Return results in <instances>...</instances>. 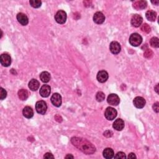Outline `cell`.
Instances as JSON below:
<instances>
[{
    "label": "cell",
    "mask_w": 159,
    "mask_h": 159,
    "mask_svg": "<svg viewBox=\"0 0 159 159\" xmlns=\"http://www.w3.org/2000/svg\"><path fill=\"white\" fill-rule=\"evenodd\" d=\"M141 30L143 32H145V33H149L151 29H150V27L147 24H143L141 26Z\"/></svg>",
    "instance_id": "obj_27"
},
{
    "label": "cell",
    "mask_w": 159,
    "mask_h": 159,
    "mask_svg": "<svg viewBox=\"0 0 159 159\" xmlns=\"http://www.w3.org/2000/svg\"><path fill=\"white\" fill-rule=\"evenodd\" d=\"M144 56L147 59L151 58L153 56V52L150 49H149V48H147V49H146L145 50Z\"/></svg>",
    "instance_id": "obj_28"
},
{
    "label": "cell",
    "mask_w": 159,
    "mask_h": 159,
    "mask_svg": "<svg viewBox=\"0 0 159 159\" xmlns=\"http://www.w3.org/2000/svg\"><path fill=\"white\" fill-rule=\"evenodd\" d=\"M150 46H151L152 47L158 48L159 47L158 39L157 38H156V37L152 38L151 39H150Z\"/></svg>",
    "instance_id": "obj_24"
},
{
    "label": "cell",
    "mask_w": 159,
    "mask_h": 159,
    "mask_svg": "<svg viewBox=\"0 0 159 159\" xmlns=\"http://www.w3.org/2000/svg\"><path fill=\"white\" fill-rule=\"evenodd\" d=\"M50 100L52 104L56 107H60L62 104V96L57 93H55L52 95Z\"/></svg>",
    "instance_id": "obj_6"
},
{
    "label": "cell",
    "mask_w": 159,
    "mask_h": 159,
    "mask_svg": "<svg viewBox=\"0 0 159 159\" xmlns=\"http://www.w3.org/2000/svg\"><path fill=\"white\" fill-rule=\"evenodd\" d=\"M105 117L109 121H112L115 119L117 116V111L112 107H108L106 108L104 113Z\"/></svg>",
    "instance_id": "obj_4"
},
{
    "label": "cell",
    "mask_w": 159,
    "mask_h": 159,
    "mask_svg": "<svg viewBox=\"0 0 159 159\" xmlns=\"http://www.w3.org/2000/svg\"><path fill=\"white\" fill-rule=\"evenodd\" d=\"M50 74L47 72H43L40 74V79L44 83H48L50 80Z\"/></svg>",
    "instance_id": "obj_22"
},
{
    "label": "cell",
    "mask_w": 159,
    "mask_h": 159,
    "mask_svg": "<svg viewBox=\"0 0 159 159\" xmlns=\"http://www.w3.org/2000/svg\"><path fill=\"white\" fill-rule=\"evenodd\" d=\"M93 21L98 24H103L105 21V16L101 12H96L93 16Z\"/></svg>",
    "instance_id": "obj_14"
},
{
    "label": "cell",
    "mask_w": 159,
    "mask_h": 159,
    "mask_svg": "<svg viewBox=\"0 0 159 159\" xmlns=\"http://www.w3.org/2000/svg\"><path fill=\"white\" fill-rule=\"evenodd\" d=\"M142 21H143V19L139 14L133 15L131 18V24L133 27H139L140 26H141Z\"/></svg>",
    "instance_id": "obj_10"
},
{
    "label": "cell",
    "mask_w": 159,
    "mask_h": 159,
    "mask_svg": "<svg viewBox=\"0 0 159 159\" xmlns=\"http://www.w3.org/2000/svg\"><path fill=\"white\" fill-rule=\"evenodd\" d=\"M158 85H157V86L156 87V88H156V91L157 93H158Z\"/></svg>",
    "instance_id": "obj_37"
},
{
    "label": "cell",
    "mask_w": 159,
    "mask_h": 159,
    "mask_svg": "<svg viewBox=\"0 0 159 159\" xmlns=\"http://www.w3.org/2000/svg\"><path fill=\"white\" fill-rule=\"evenodd\" d=\"M113 128L116 130H122L124 128V122L123 119H117L115 122H114L113 125Z\"/></svg>",
    "instance_id": "obj_17"
},
{
    "label": "cell",
    "mask_w": 159,
    "mask_h": 159,
    "mask_svg": "<svg viewBox=\"0 0 159 159\" xmlns=\"http://www.w3.org/2000/svg\"><path fill=\"white\" fill-rule=\"evenodd\" d=\"M71 142L76 148L87 155L93 154L96 151L95 147L85 139L73 137L72 138Z\"/></svg>",
    "instance_id": "obj_1"
},
{
    "label": "cell",
    "mask_w": 159,
    "mask_h": 159,
    "mask_svg": "<svg viewBox=\"0 0 159 159\" xmlns=\"http://www.w3.org/2000/svg\"><path fill=\"white\" fill-rule=\"evenodd\" d=\"M109 49H110V51H111V53H113V54H119L121 50V45L119 44V42H117L116 41H113L110 44Z\"/></svg>",
    "instance_id": "obj_12"
},
{
    "label": "cell",
    "mask_w": 159,
    "mask_h": 159,
    "mask_svg": "<svg viewBox=\"0 0 159 159\" xmlns=\"http://www.w3.org/2000/svg\"><path fill=\"white\" fill-rule=\"evenodd\" d=\"M18 95L19 98L23 101L26 100L27 99L28 96H29L28 95L27 91L26 90V89H20V90H19V91L18 93Z\"/></svg>",
    "instance_id": "obj_23"
},
{
    "label": "cell",
    "mask_w": 159,
    "mask_h": 159,
    "mask_svg": "<svg viewBox=\"0 0 159 159\" xmlns=\"http://www.w3.org/2000/svg\"><path fill=\"white\" fill-rule=\"evenodd\" d=\"M142 38L141 35L137 33H134L130 35L129 38V43L134 47H137L141 44Z\"/></svg>",
    "instance_id": "obj_2"
},
{
    "label": "cell",
    "mask_w": 159,
    "mask_h": 159,
    "mask_svg": "<svg viewBox=\"0 0 159 159\" xmlns=\"http://www.w3.org/2000/svg\"><path fill=\"white\" fill-rule=\"evenodd\" d=\"M0 62L4 67H9L11 63V58L10 55L7 54H3L0 57Z\"/></svg>",
    "instance_id": "obj_11"
},
{
    "label": "cell",
    "mask_w": 159,
    "mask_h": 159,
    "mask_svg": "<svg viewBox=\"0 0 159 159\" xmlns=\"http://www.w3.org/2000/svg\"><path fill=\"white\" fill-rule=\"evenodd\" d=\"M114 157H115V158H126L125 154L123 152H117L116 156H114Z\"/></svg>",
    "instance_id": "obj_30"
},
{
    "label": "cell",
    "mask_w": 159,
    "mask_h": 159,
    "mask_svg": "<svg viewBox=\"0 0 159 159\" xmlns=\"http://www.w3.org/2000/svg\"><path fill=\"white\" fill-rule=\"evenodd\" d=\"M29 3L31 6L34 8H38L41 6L42 5V2L39 1V0H33V1H30Z\"/></svg>",
    "instance_id": "obj_25"
},
{
    "label": "cell",
    "mask_w": 159,
    "mask_h": 159,
    "mask_svg": "<svg viewBox=\"0 0 159 159\" xmlns=\"http://www.w3.org/2000/svg\"><path fill=\"white\" fill-rule=\"evenodd\" d=\"M65 158H73V156H72V155H70V154H68V155H67V156H65Z\"/></svg>",
    "instance_id": "obj_35"
},
{
    "label": "cell",
    "mask_w": 159,
    "mask_h": 159,
    "mask_svg": "<svg viewBox=\"0 0 159 159\" xmlns=\"http://www.w3.org/2000/svg\"><path fill=\"white\" fill-rule=\"evenodd\" d=\"M51 92V88L48 85H44L40 88L39 93L40 96L43 98H47L50 95Z\"/></svg>",
    "instance_id": "obj_9"
},
{
    "label": "cell",
    "mask_w": 159,
    "mask_h": 159,
    "mask_svg": "<svg viewBox=\"0 0 159 159\" xmlns=\"http://www.w3.org/2000/svg\"><path fill=\"white\" fill-rule=\"evenodd\" d=\"M6 96H7L6 91L3 88H0V99L3 100L5 98H6Z\"/></svg>",
    "instance_id": "obj_29"
},
{
    "label": "cell",
    "mask_w": 159,
    "mask_h": 159,
    "mask_svg": "<svg viewBox=\"0 0 159 159\" xmlns=\"http://www.w3.org/2000/svg\"><path fill=\"white\" fill-rule=\"evenodd\" d=\"M108 77H109V75H108V73L106 71L101 70L98 73L96 78L99 82L104 83L108 80Z\"/></svg>",
    "instance_id": "obj_13"
},
{
    "label": "cell",
    "mask_w": 159,
    "mask_h": 159,
    "mask_svg": "<svg viewBox=\"0 0 159 159\" xmlns=\"http://www.w3.org/2000/svg\"><path fill=\"white\" fill-rule=\"evenodd\" d=\"M103 157L105 158L109 159L112 158L115 156V152H114L113 150L111 148H106L103 150Z\"/></svg>",
    "instance_id": "obj_21"
},
{
    "label": "cell",
    "mask_w": 159,
    "mask_h": 159,
    "mask_svg": "<svg viewBox=\"0 0 159 159\" xmlns=\"http://www.w3.org/2000/svg\"><path fill=\"white\" fill-rule=\"evenodd\" d=\"M146 103V101L144 98L141 96L136 97L133 100V104L137 108L141 109L143 108Z\"/></svg>",
    "instance_id": "obj_8"
},
{
    "label": "cell",
    "mask_w": 159,
    "mask_h": 159,
    "mask_svg": "<svg viewBox=\"0 0 159 159\" xmlns=\"http://www.w3.org/2000/svg\"><path fill=\"white\" fill-rule=\"evenodd\" d=\"M152 3H153V4H155V5H158V3H159V1H154V2H153V1H152Z\"/></svg>",
    "instance_id": "obj_36"
},
{
    "label": "cell",
    "mask_w": 159,
    "mask_h": 159,
    "mask_svg": "<svg viewBox=\"0 0 159 159\" xmlns=\"http://www.w3.org/2000/svg\"><path fill=\"white\" fill-rule=\"evenodd\" d=\"M145 17L150 21H155L157 18V13L156 12L152 10H149L146 12Z\"/></svg>",
    "instance_id": "obj_20"
},
{
    "label": "cell",
    "mask_w": 159,
    "mask_h": 159,
    "mask_svg": "<svg viewBox=\"0 0 159 159\" xmlns=\"http://www.w3.org/2000/svg\"><path fill=\"white\" fill-rule=\"evenodd\" d=\"M113 132L111 131H110V130H107V131H106L105 132H104V136H105L106 137H110L112 136Z\"/></svg>",
    "instance_id": "obj_33"
},
{
    "label": "cell",
    "mask_w": 159,
    "mask_h": 159,
    "mask_svg": "<svg viewBox=\"0 0 159 159\" xmlns=\"http://www.w3.org/2000/svg\"><path fill=\"white\" fill-rule=\"evenodd\" d=\"M44 158H54V156L51 153H46L44 156Z\"/></svg>",
    "instance_id": "obj_32"
},
{
    "label": "cell",
    "mask_w": 159,
    "mask_h": 159,
    "mask_svg": "<svg viewBox=\"0 0 159 159\" xmlns=\"http://www.w3.org/2000/svg\"><path fill=\"white\" fill-rule=\"evenodd\" d=\"M40 86V83L38 80L35 79H32L29 83V88L32 91H36L38 89Z\"/></svg>",
    "instance_id": "obj_19"
},
{
    "label": "cell",
    "mask_w": 159,
    "mask_h": 159,
    "mask_svg": "<svg viewBox=\"0 0 159 159\" xmlns=\"http://www.w3.org/2000/svg\"><path fill=\"white\" fill-rule=\"evenodd\" d=\"M104 98H105V95L103 92L99 91L97 93V94L96 95V100H97V101L102 102L104 101Z\"/></svg>",
    "instance_id": "obj_26"
},
{
    "label": "cell",
    "mask_w": 159,
    "mask_h": 159,
    "mask_svg": "<svg viewBox=\"0 0 159 159\" xmlns=\"http://www.w3.org/2000/svg\"><path fill=\"white\" fill-rule=\"evenodd\" d=\"M17 19L18 22L23 26H26L29 23L27 16L23 13H19L17 15Z\"/></svg>",
    "instance_id": "obj_15"
},
{
    "label": "cell",
    "mask_w": 159,
    "mask_h": 159,
    "mask_svg": "<svg viewBox=\"0 0 159 159\" xmlns=\"http://www.w3.org/2000/svg\"><path fill=\"white\" fill-rule=\"evenodd\" d=\"M107 101L112 106H117L120 103V99L116 94H110L108 97Z\"/></svg>",
    "instance_id": "obj_7"
},
{
    "label": "cell",
    "mask_w": 159,
    "mask_h": 159,
    "mask_svg": "<svg viewBox=\"0 0 159 159\" xmlns=\"http://www.w3.org/2000/svg\"><path fill=\"white\" fill-rule=\"evenodd\" d=\"M153 109L154 111L156 113H158L159 112V107H158V102H157V103H154L153 105Z\"/></svg>",
    "instance_id": "obj_31"
},
{
    "label": "cell",
    "mask_w": 159,
    "mask_h": 159,
    "mask_svg": "<svg viewBox=\"0 0 159 159\" xmlns=\"http://www.w3.org/2000/svg\"><path fill=\"white\" fill-rule=\"evenodd\" d=\"M23 115L27 119H30L34 116L33 109L30 106H26L23 110Z\"/></svg>",
    "instance_id": "obj_18"
},
{
    "label": "cell",
    "mask_w": 159,
    "mask_h": 159,
    "mask_svg": "<svg viewBox=\"0 0 159 159\" xmlns=\"http://www.w3.org/2000/svg\"><path fill=\"white\" fill-rule=\"evenodd\" d=\"M55 19L59 24H64L67 20V14L63 10H60L57 12L55 15Z\"/></svg>",
    "instance_id": "obj_5"
},
{
    "label": "cell",
    "mask_w": 159,
    "mask_h": 159,
    "mask_svg": "<svg viewBox=\"0 0 159 159\" xmlns=\"http://www.w3.org/2000/svg\"><path fill=\"white\" fill-rule=\"evenodd\" d=\"M129 158H136V155L135 154H134V153H130L129 154V156L128 157Z\"/></svg>",
    "instance_id": "obj_34"
},
{
    "label": "cell",
    "mask_w": 159,
    "mask_h": 159,
    "mask_svg": "<svg viewBox=\"0 0 159 159\" xmlns=\"http://www.w3.org/2000/svg\"><path fill=\"white\" fill-rule=\"evenodd\" d=\"M147 3L145 1H137L133 3V8L136 10H141L146 8Z\"/></svg>",
    "instance_id": "obj_16"
},
{
    "label": "cell",
    "mask_w": 159,
    "mask_h": 159,
    "mask_svg": "<svg viewBox=\"0 0 159 159\" xmlns=\"http://www.w3.org/2000/svg\"><path fill=\"white\" fill-rule=\"evenodd\" d=\"M35 109L40 115H45L47 109V104L44 101H39L35 104Z\"/></svg>",
    "instance_id": "obj_3"
}]
</instances>
